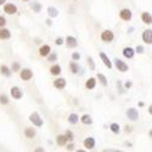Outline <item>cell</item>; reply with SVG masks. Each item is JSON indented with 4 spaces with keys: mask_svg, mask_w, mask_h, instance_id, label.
Returning a JSON list of instances; mask_svg holds the SVG:
<instances>
[{
    "mask_svg": "<svg viewBox=\"0 0 152 152\" xmlns=\"http://www.w3.org/2000/svg\"><path fill=\"white\" fill-rule=\"evenodd\" d=\"M29 121H31L35 126H38V128H40V126H43V124H44L43 118L39 116V113H37V112H33L32 115L29 116Z\"/></svg>",
    "mask_w": 152,
    "mask_h": 152,
    "instance_id": "cell-1",
    "label": "cell"
},
{
    "mask_svg": "<svg viewBox=\"0 0 152 152\" xmlns=\"http://www.w3.org/2000/svg\"><path fill=\"white\" fill-rule=\"evenodd\" d=\"M115 66H116V68L119 71V72H126L129 69V67H128V65L124 62V61H122V60H119V58H116L115 60Z\"/></svg>",
    "mask_w": 152,
    "mask_h": 152,
    "instance_id": "cell-2",
    "label": "cell"
},
{
    "mask_svg": "<svg viewBox=\"0 0 152 152\" xmlns=\"http://www.w3.org/2000/svg\"><path fill=\"white\" fill-rule=\"evenodd\" d=\"M113 38H115V34H113L112 31H104L102 34H101V40L105 42V43H111L113 40Z\"/></svg>",
    "mask_w": 152,
    "mask_h": 152,
    "instance_id": "cell-3",
    "label": "cell"
},
{
    "mask_svg": "<svg viewBox=\"0 0 152 152\" xmlns=\"http://www.w3.org/2000/svg\"><path fill=\"white\" fill-rule=\"evenodd\" d=\"M21 79L22 80H24V82H28V80H31L32 79V77H33V72L29 69V68H24V69H22L21 71Z\"/></svg>",
    "mask_w": 152,
    "mask_h": 152,
    "instance_id": "cell-4",
    "label": "cell"
},
{
    "mask_svg": "<svg viewBox=\"0 0 152 152\" xmlns=\"http://www.w3.org/2000/svg\"><path fill=\"white\" fill-rule=\"evenodd\" d=\"M119 17L123 20V21H130L133 15H132V11L129 9H122L121 12H119Z\"/></svg>",
    "mask_w": 152,
    "mask_h": 152,
    "instance_id": "cell-5",
    "label": "cell"
},
{
    "mask_svg": "<svg viewBox=\"0 0 152 152\" xmlns=\"http://www.w3.org/2000/svg\"><path fill=\"white\" fill-rule=\"evenodd\" d=\"M142 40H144V43H146L148 45L152 44V29H146L142 33Z\"/></svg>",
    "mask_w": 152,
    "mask_h": 152,
    "instance_id": "cell-6",
    "label": "cell"
},
{
    "mask_svg": "<svg viewBox=\"0 0 152 152\" xmlns=\"http://www.w3.org/2000/svg\"><path fill=\"white\" fill-rule=\"evenodd\" d=\"M126 116L130 121H137L139 119V112L136 108H129L126 111Z\"/></svg>",
    "mask_w": 152,
    "mask_h": 152,
    "instance_id": "cell-7",
    "label": "cell"
},
{
    "mask_svg": "<svg viewBox=\"0 0 152 152\" xmlns=\"http://www.w3.org/2000/svg\"><path fill=\"white\" fill-rule=\"evenodd\" d=\"M4 11L7 15H15L17 12V6L15 4H6L4 6Z\"/></svg>",
    "mask_w": 152,
    "mask_h": 152,
    "instance_id": "cell-8",
    "label": "cell"
},
{
    "mask_svg": "<svg viewBox=\"0 0 152 152\" xmlns=\"http://www.w3.org/2000/svg\"><path fill=\"white\" fill-rule=\"evenodd\" d=\"M22 90L20 89L18 86H12L11 88V96L14 97L15 100H20L21 97H22Z\"/></svg>",
    "mask_w": 152,
    "mask_h": 152,
    "instance_id": "cell-9",
    "label": "cell"
},
{
    "mask_svg": "<svg viewBox=\"0 0 152 152\" xmlns=\"http://www.w3.org/2000/svg\"><path fill=\"white\" fill-rule=\"evenodd\" d=\"M54 86L58 90H62L66 88V79L65 78H60V79H55L54 80Z\"/></svg>",
    "mask_w": 152,
    "mask_h": 152,
    "instance_id": "cell-10",
    "label": "cell"
},
{
    "mask_svg": "<svg viewBox=\"0 0 152 152\" xmlns=\"http://www.w3.org/2000/svg\"><path fill=\"white\" fill-rule=\"evenodd\" d=\"M83 144H84V147L86 150H93L95 147V139L94 137H86Z\"/></svg>",
    "mask_w": 152,
    "mask_h": 152,
    "instance_id": "cell-11",
    "label": "cell"
},
{
    "mask_svg": "<svg viewBox=\"0 0 152 152\" xmlns=\"http://www.w3.org/2000/svg\"><path fill=\"white\" fill-rule=\"evenodd\" d=\"M100 57H101V60H102V62H104V65L108 68V69H111L112 67H113V65H112V62H111V60L108 58V56L105 54V53H100Z\"/></svg>",
    "mask_w": 152,
    "mask_h": 152,
    "instance_id": "cell-12",
    "label": "cell"
},
{
    "mask_svg": "<svg viewBox=\"0 0 152 152\" xmlns=\"http://www.w3.org/2000/svg\"><path fill=\"white\" fill-rule=\"evenodd\" d=\"M134 54H135V50L133 48H130V46L123 49V56L125 58H133L134 57Z\"/></svg>",
    "mask_w": 152,
    "mask_h": 152,
    "instance_id": "cell-13",
    "label": "cell"
},
{
    "mask_svg": "<svg viewBox=\"0 0 152 152\" xmlns=\"http://www.w3.org/2000/svg\"><path fill=\"white\" fill-rule=\"evenodd\" d=\"M50 53H51V48H50V45H43V46H40V49H39V55L40 56L46 57Z\"/></svg>",
    "mask_w": 152,
    "mask_h": 152,
    "instance_id": "cell-14",
    "label": "cell"
},
{
    "mask_svg": "<svg viewBox=\"0 0 152 152\" xmlns=\"http://www.w3.org/2000/svg\"><path fill=\"white\" fill-rule=\"evenodd\" d=\"M10 38H11L10 31L6 29V28L0 27V39H1V40H6V39H10Z\"/></svg>",
    "mask_w": 152,
    "mask_h": 152,
    "instance_id": "cell-15",
    "label": "cell"
},
{
    "mask_svg": "<svg viewBox=\"0 0 152 152\" xmlns=\"http://www.w3.org/2000/svg\"><path fill=\"white\" fill-rule=\"evenodd\" d=\"M66 45L68 46V48H75L78 45V42H77V39H75L74 37H71V35H68L67 38H66Z\"/></svg>",
    "mask_w": 152,
    "mask_h": 152,
    "instance_id": "cell-16",
    "label": "cell"
},
{
    "mask_svg": "<svg viewBox=\"0 0 152 152\" xmlns=\"http://www.w3.org/2000/svg\"><path fill=\"white\" fill-rule=\"evenodd\" d=\"M48 15L50 16V18H54V17H57L58 16V10L54 6H49L48 7Z\"/></svg>",
    "mask_w": 152,
    "mask_h": 152,
    "instance_id": "cell-17",
    "label": "cell"
},
{
    "mask_svg": "<svg viewBox=\"0 0 152 152\" xmlns=\"http://www.w3.org/2000/svg\"><path fill=\"white\" fill-rule=\"evenodd\" d=\"M95 86H96V79L95 78H89L85 82V88H86V89L93 90Z\"/></svg>",
    "mask_w": 152,
    "mask_h": 152,
    "instance_id": "cell-18",
    "label": "cell"
},
{
    "mask_svg": "<svg viewBox=\"0 0 152 152\" xmlns=\"http://www.w3.org/2000/svg\"><path fill=\"white\" fill-rule=\"evenodd\" d=\"M69 68H71V72L74 73V74H77V73L79 72V69H80V67H79V65L77 63V61L69 62Z\"/></svg>",
    "mask_w": 152,
    "mask_h": 152,
    "instance_id": "cell-19",
    "label": "cell"
},
{
    "mask_svg": "<svg viewBox=\"0 0 152 152\" xmlns=\"http://www.w3.org/2000/svg\"><path fill=\"white\" fill-rule=\"evenodd\" d=\"M67 141H68V140H67L66 135H57V136H56V142H57V145H60V146L66 145Z\"/></svg>",
    "mask_w": 152,
    "mask_h": 152,
    "instance_id": "cell-20",
    "label": "cell"
},
{
    "mask_svg": "<svg viewBox=\"0 0 152 152\" xmlns=\"http://www.w3.org/2000/svg\"><path fill=\"white\" fill-rule=\"evenodd\" d=\"M141 20H142L144 23H146V24H151V22H152L151 14H150V12H144V14L141 15Z\"/></svg>",
    "mask_w": 152,
    "mask_h": 152,
    "instance_id": "cell-21",
    "label": "cell"
},
{
    "mask_svg": "<svg viewBox=\"0 0 152 152\" xmlns=\"http://www.w3.org/2000/svg\"><path fill=\"white\" fill-rule=\"evenodd\" d=\"M61 72H62V68H61L60 65H54L51 68H50V73H51L53 75H58Z\"/></svg>",
    "mask_w": 152,
    "mask_h": 152,
    "instance_id": "cell-22",
    "label": "cell"
},
{
    "mask_svg": "<svg viewBox=\"0 0 152 152\" xmlns=\"http://www.w3.org/2000/svg\"><path fill=\"white\" fill-rule=\"evenodd\" d=\"M31 9H32L34 12H40V11H42V4L38 3V1H32V3H31Z\"/></svg>",
    "mask_w": 152,
    "mask_h": 152,
    "instance_id": "cell-23",
    "label": "cell"
},
{
    "mask_svg": "<svg viewBox=\"0 0 152 152\" xmlns=\"http://www.w3.org/2000/svg\"><path fill=\"white\" fill-rule=\"evenodd\" d=\"M80 121H82V123L85 124V125H90V124L93 123V119H91V117H90L89 115H84V116H82Z\"/></svg>",
    "mask_w": 152,
    "mask_h": 152,
    "instance_id": "cell-24",
    "label": "cell"
},
{
    "mask_svg": "<svg viewBox=\"0 0 152 152\" xmlns=\"http://www.w3.org/2000/svg\"><path fill=\"white\" fill-rule=\"evenodd\" d=\"M24 135H26V137H28V139H33L35 136V130L33 128H26V130H24Z\"/></svg>",
    "mask_w": 152,
    "mask_h": 152,
    "instance_id": "cell-25",
    "label": "cell"
},
{
    "mask_svg": "<svg viewBox=\"0 0 152 152\" xmlns=\"http://www.w3.org/2000/svg\"><path fill=\"white\" fill-rule=\"evenodd\" d=\"M78 121H79V117H78V115H75V113H71L68 116V122L71 124H77Z\"/></svg>",
    "mask_w": 152,
    "mask_h": 152,
    "instance_id": "cell-26",
    "label": "cell"
},
{
    "mask_svg": "<svg viewBox=\"0 0 152 152\" xmlns=\"http://www.w3.org/2000/svg\"><path fill=\"white\" fill-rule=\"evenodd\" d=\"M0 72H1V74H4L5 77H10L11 75V69L5 65H3L1 67H0Z\"/></svg>",
    "mask_w": 152,
    "mask_h": 152,
    "instance_id": "cell-27",
    "label": "cell"
},
{
    "mask_svg": "<svg viewBox=\"0 0 152 152\" xmlns=\"http://www.w3.org/2000/svg\"><path fill=\"white\" fill-rule=\"evenodd\" d=\"M110 129H111L112 133L118 134V133L121 132V126H119V124H117V123H112V124L110 125Z\"/></svg>",
    "mask_w": 152,
    "mask_h": 152,
    "instance_id": "cell-28",
    "label": "cell"
},
{
    "mask_svg": "<svg viewBox=\"0 0 152 152\" xmlns=\"http://www.w3.org/2000/svg\"><path fill=\"white\" fill-rule=\"evenodd\" d=\"M97 79L100 80V83L102 84L104 86H106V85H107V83H108V82H107V78L105 77V75H104L102 73H97Z\"/></svg>",
    "mask_w": 152,
    "mask_h": 152,
    "instance_id": "cell-29",
    "label": "cell"
},
{
    "mask_svg": "<svg viewBox=\"0 0 152 152\" xmlns=\"http://www.w3.org/2000/svg\"><path fill=\"white\" fill-rule=\"evenodd\" d=\"M56 60H57V54L50 53V54L48 55V61H49V62H55Z\"/></svg>",
    "mask_w": 152,
    "mask_h": 152,
    "instance_id": "cell-30",
    "label": "cell"
},
{
    "mask_svg": "<svg viewBox=\"0 0 152 152\" xmlns=\"http://www.w3.org/2000/svg\"><path fill=\"white\" fill-rule=\"evenodd\" d=\"M0 104L1 105H7L9 104V99L6 95H0Z\"/></svg>",
    "mask_w": 152,
    "mask_h": 152,
    "instance_id": "cell-31",
    "label": "cell"
},
{
    "mask_svg": "<svg viewBox=\"0 0 152 152\" xmlns=\"http://www.w3.org/2000/svg\"><path fill=\"white\" fill-rule=\"evenodd\" d=\"M65 135H66V137H67V140H68V141H73L74 135H73V132H72V130H67Z\"/></svg>",
    "mask_w": 152,
    "mask_h": 152,
    "instance_id": "cell-32",
    "label": "cell"
},
{
    "mask_svg": "<svg viewBox=\"0 0 152 152\" xmlns=\"http://www.w3.org/2000/svg\"><path fill=\"white\" fill-rule=\"evenodd\" d=\"M11 69L14 71V72H18V69H20V63H18V62H14V63H12Z\"/></svg>",
    "mask_w": 152,
    "mask_h": 152,
    "instance_id": "cell-33",
    "label": "cell"
},
{
    "mask_svg": "<svg viewBox=\"0 0 152 152\" xmlns=\"http://www.w3.org/2000/svg\"><path fill=\"white\" fill-rule=\"evenodd\" d=\"M88 63L90 65V69H91V71H93V69H95V63H94L93 57H88Z\"/></svg>",
    "mask_w": 152,
    "mask_h": 152,
    "instance_id": "cell-34",
    "label": "cell"
},
{
    "mask_svg": "<svg viewBox=\"0 0 152 152\" xmlns=\"http://www.w3.org/2000/svg\"><path fill=\"white\" fill-rule=\"evenodd\" d=\"M72 60H73V61H79V60H80V54H79V53H73Z\"/></svg>",
    "mask_w": 152,
    "mask_h": 152,
    "instance_id": "cell-35",
    "label": "cell"
},
{
    "mask_svg": "<svg viewBox=\"0 0 152 152\" xmlns=\"http://www.w3.org/2000/svg\"><path fill=\"white\" fill-rule=\"evenodd\" d=\"M135 51H136L137 54H144V48H142L141 45H139V46H136Z\"/></svg>",
    "mask_w": 152,
    "mask_h": 152,
    "instance_id": "cell-36",
    "label": "cell"
},
{
    "mask_svg": "<svg viewBox=\"0 0 152 152\" xmlns=\"http://www.w3.org/2000/svg\"><path fill=\"white\" fill-rule=\"evenodd\" d=\"M5 24H6V20H5V17L0 16V27H4Z\"/></svg>",
    "mask_w": 152,
    "mask_h": 152,
    "instance_id": "cell-37",
    "label": "cell"
},
{
    "mask_svg": "<svg viewBox=\"0 0 152 152\" xmlns=\"http://www.w3.org/2000/svg\"><path fill=\"white\" fill-rule=\"evenodd\" d=\"M63 42H65V40H63L62 38H57L55 43H56V45H62V44H63Z\"/></svg>",
    "mask_w": 152,
    "mask_h": 152,
    "instance_id": "cell-38",
    "label": "cell"
},
{
    "mask_svg": "<svg viewBox=\"0 0 152 152\" xmlns=\"http://www.w3.org/2000/svg\"><path fill=\"white\" fill-rule=\"evenodd\" d=\"M132 82H126L125 84H124V86H125V89H129V88H132Z\"/></svg>",
    "mask_w": 152,
    "mask_h": 152,
    "instance_id": "cell-39",
    "label": "cell"
},
{
    "mask_svg": "<svg viewBox=\"0 0 152 152\" xmlns=\"http://www.w3.org/2000/svg\"><path fill=\"white\" fill-rule=\"evenodd\" d=\"M67 150H68V151H73V150H74V145H73V144H69V145L67 146Z\"/></svg>",
    "mask_w": 152,
    "mask_h": 152,
    "instance_id": "cell-40",
    "label": "cell"
},
{
    "mask_svg": "<svg viewBox=\"0 0 152 152\" xmlns=\"http://www.w3.org/2000/svg\"><path fill=\"white\" fill-rule=\"evenodd\" d=\"M124 130H125L126 133H130V132H132V126H129V125H126V126H125V129H124Z\"/></svg>",
    "mask_w": 152,
    "mask_h": 152,
    "instance_id": "cell-41",
    "label": "cell"
},
{
    "mask_svg": "<svg viewBox=\"0 0 152 152\" xmlns=\"http://www.w3.org/2000/svg\"><path fill=\"white\" fill-rule=\"evenodd\" d=\"M46 24H48V26H51V24H53V21L50 20V18H49V20H46Z\"/></svg>",
    "mask_w": 152,
    "mask_h": 152,
    "instance_id": "cell-42",
    "label": "cell"
},
{
    "mask_svg": "<svg viewBox=\"0 0 152 152\" xmlns=\"http://www.w3.org/2000/svg\"><path fill=\"white\" fill-rule=\"evenodd\" d=\"M5 1H6V0H0V6H1L3 4H5Z\"/></svg>",
    "mask_w": 152,
    "mask_h": 152,
    "instance_id": "cell-43",
    "label": "cell"
},
{
    "mask_svg": "<svg viewBox=\"0 0 152 152\" xmlns=\"http://www.w3.org/2000/svg\"><path fill=\"white\" fill-rule=\"evenodd\" d=\"M23 1H29V0H23Z\"/></svg>",
    "mask_w": 152,
    "mask_h": 152,
    "instance_id": "cell-44",
    "label": "cell"
}]
</instances>
